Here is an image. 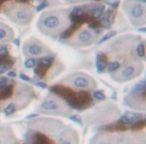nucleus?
<instances>
[{
	"instance_id": "obj_26",
	"label": "nucleus",
	"mask_w": 146,
	"mask_h": 144,
	"mask_svg": "<svg viewBox=\"0 0 146 144\" xmlns=\"http://www.w3.org/2000/svg\"><path fill=\"white\" fill-rule=\"evenodd\" d=\"M48 6V3H47V1H45V0H43L42 2L40 3V4L38 5V6L36 7V11H41L43 8H45V7Z\"/></svg>"
},
{
	"instance_id": "obj_30",
	"label": "nucleus",
	"mask_w": 146,
	"mask_h": 144,
	"mask_svg": "<svg viewBox=\"0 0 146 144\" xmlns=\"http://www.w3.org/2000/svg\"><path fill=\"white\" fill-rule=\"evenodd\" d=\"M19 77H20L21 80H24V81H30V80H31L29 76L25 75V74H23V73H21L20 75H19Z\"/></svg>"
},
{
	"instance_id": "obj_4",
	"label": "nucleus",
	"mask_w": 146,
	"mask_h": 144,
	"mask_svg": "<svg viewBox=\"0 0 146 144\" xmlns=\"http://www.w3.org/2000/svg\"><path fill=\"white\" fill-rule=\"evenodd\" d=\"M141 70V65L140 63H135V64H128L124 66L121 70L115 75V78L117 81H126L128 79H132L135 76H137L140 73Z\"/></svg>"
},
{
	"instance_id": "obj_6",
	"label": "nucleus",
	"mask_w": 146,
	"mask_h": 144,
	"mask_svg": "<svg viewBox=\"0 0 146 144\" xmlns=\"http://www.w3.org/2000/svg\"><path fill=\"white\" fill-rule=\"evenodd\" d=\"M94 36L91 31L88 29H82L81 31L78 32V34L75 37V43L79 45H87L92 42Z\"/></svg>"
},
{
	"instance_id": "obj_19",
	"label": "nucleus",
	"mask_w": 146,
	"mask_h": 144,
	"mask_svg": "<svg viewBox=\"0 0 146 144\" xmlns=\"http://www.w3.org/2000/svg\"><path fill=\"white\" fill-rule=\"evenodd\" d=\"M15 112V105L14 103H9L6 107L4 108V113L6 115H10V114L14 113Z\"/></svg>"
},
{
	"instance_id": "obj_31",
	"label": "nucleus",
	"mask_w": 146,
	"mask_h": 144,
	"mask_svg": "<svg viewBox=\"0 0 146 144\" xmlns=\"http://www.w3.org/2000/svg\"><path fill=\"white\" fill-rule=\"evenodd\" d=\"M107 4L115 8V7H117L118 5H119V1H115V2H111V3H110V2H107Z\"/></svg>"
},
{
	"instance_id": "obj_38",
	"label": "nucleus",
	"mask_w": 146,
	"mask_h": 144,
	"mask_svg": "<svg viewBox=\"0 0 146 144\" xmlns=\"http://www.w3.org/2000/svg\"><path fill=\"white\" fill-rule=\"evenodd\" d=\"M74 1H78V0H74Z\"/></svg>"
},
{
	"instance_id": "obj_1",
	"label": "nucleus",
	"mask_w": 146,
	"mask_h": 144,
	"mask_svg": "<svg viewBox=\"0 0 146 144\" xmlns=\"http://www.w3.org/2000/svg\"><path fill=\"white\" fill-rule=\"evenodd\" d=\"M50 90L54 93L60 95L62 98H64L66 103L70 107L75 108V109H82L89 106V104L92 102V99L90 95L86 92H80L75 93L68 87L64 86H53L50 88Z\"/></svg>"
},
{
	"instance_id": "obj_24",
	"label": "nucleus",
	"mask_w": 146,
	"mask_h": 144,
	"mask_svg": "<svg viewBox=\"0 0 146 144\" xmlns=\"http://www.w3.org/2000/svg\"><path fill=\"white\" fill-rule=\"evenodd\" d=\"M136 53H137L138 56L141 57V58L144 57V44L143 43L138 44V46L136 47Z\"/></svg>"
},
{
	"instance_id": "obj_15",
	"label": "nucleus",
	"mask_w": 146,
	"mask_h": 144,
	"mask_svg": "<svg viewBox=\"0 0 146 144\" xmlns=\"http://www.w3.org/2000/svg\"><path fill=\"white\" fill-rule=\"evenodd\" d=\"M111 14H112V11L110 10V9H108V10H106V12L104 13V16L102 17V19H101V24L103 25L104 27H106V28L110 27V25H111V22H112Z\"/></svg>"
},
{
	"instance_id": "obj_13",
	"label": "nucleus",
	"mask_w": 146,
	"mask_h": 144,
	"mask_svg": "<svg viewBox=\"0 0 146 144\" xmlns=\"http://www.w3.org/2000/svg\"><path fill=\"white\" fill-rule=\"evenodd\" d=\"M54 57L53 56H47V57H42L38 60V68H41L43 67V71H45L49 66H50L51 62L53 61Z\"/></svg>"
},
{
	"instance_id": "obj_8",
	"label": "nucleus",
	"mask_w": 146,
	"mask_h": 144,
	"mask_svg": "<svg viewBox=\"0 0 146 144\" xmlns=\"http://www.w3.org/2000/svg\"><path fill=\"white\" fill-rule=\"evenodd\" d=\"M40 107L46 111H59L62 108L61 104L53 98H47L41 103Z\"/></svg>"
},
{
	"instance_id": "obj_14",
	"label": "nucleus",
	"mask_w": 146,
	"mask_h": 144,
	"mask_svg": "<svg viewBox=\"0 0 146 144\" xmlns=\"http://www.w3.org/2000/svg\"><path fill=\"white\" fill-rule=\"evenodd\" d=\"M89 10L91 11L93 17L99 18L104 12V6L103 5H91V8H89Z\"/></svg>"
},
{
	"instance_id": "obj_10",
	"label": "nucleus",
	"mask_w": 146,
	"mask_h": 144,
	"mask_svg": "<svg viewBox=\"0 0 146 144\" xmlns=\"http://www.w3.org/2000/svg\"><path fill=\"white\" fill-rule=\"evenodd\" d=\"M25 50H26L27 54L31 55V56H39V55H41L43 53L44 49H43V47L40 44L33 42L29 43L27 46L25 45Z\"/></svg>"
},
{
	"instance_id": "obj_3",
	"label": "nucleus",
	"mask_w": 146,
	"mask_h": 144,
	"mask_svg": "<svg viewBox=\"0 0 146 144\" xmlns=\"http://www.w3.org/2000/svg\"><path fill=\"white\" fill-rule=\"evenodd\" d=\"M11 18L15 22L19 23L21 25L28 24L32 19L33 13L30 8L27 7H14V9H11L10 11Z\"/></svg>"
},
{
	"instance_id": "obj_2",
	"label": "nucleus",
	"mask_w": 146,
	"mask_h": 144,
	"mask_svg": "<svg viewBox=\"0 0 146 144\" xmlns=\"http://www.w3.org/2000/svg\"><path fill=\"white\" fill-rule=\"evenodd\" d=\"M66 15L62 11L59 12H50L44 14L40 19V27L45 32H57L64 27Z\"/></svg>"
},
{
	"instance_id": "obj_23",
	"label": "nucleus",
	"mask_w": 146,
	"mask_h": 144,
	"mask_svg": "<svg viewBox=\"0 0 146 144\" xmlns=\"http://www.w3.org/2000/svg\"><path fill=\"white\" fill-rule=\"evenodd\" d=\"M35 65H36V61H35V59H33V58L27 59V60L24 62V66L26 67V68H28V69L33 68Z\"/></svg>"
},
{
	"instance_id": "obj_29",
	"label": "nucleus",
	"mask_w": 146,
	"mask_h": 144,
	"mask_svg": "<svg viewBox=\"0 0 146 144\" xmlns=\"http://www.w3.org/2000/svg\"><path fill=\"white\" fill-rule=\"evenodd\" d=\"M35 84H36L38 87L42 88V89H45V88H47V84L44 83V82H42V81H38V82H36Z\"/></svg>"
},
{
	"instance_id": "obj_34",
	"label": "nucleus",
	"mask_w": 146,
	"mask_h": 144,
	"mask_svg": "<svg viewBox=\"0 0 146 144\" xmlns=\"http://www.w3.org/2000/svg\"><path fill=\"white\" fill-rule=\"evenodd\" d=\"M13 42H14V44L17 45V46L19 45V40H18V39H14V40H13Z\"/></svg>"
},
{
	"instance_id": "obj_18",
	"label": "nucleus",
	"mask_w": 146,
	"mask_h": 144,
	"mask_svg": "<svg viewBox=\"0 0 146 144\" xmlns=\"http://www.w3.org/2000/svg\"><path fill=\"white\" fill-rule=\"evenodd\" d=\"M9 36V30L3 26H0V40H5Z\"/></svg>"
},
{
	"instance_id": "obj_12",
	"label": "nucleus",
	"mask_w": 146,
	"mask_h": 144,
	"mask_svg": "<svg viewBox=\"0 0 146 144\" xmlns=\"http://www.w3.org/2000/svg\"><path fill=\"white\" fill-rule=\"evenodd\" d=\"M106 66H107V60L101 54L97 55V58H96V70H97V72L102 73L106 69Z\"/></svg>"
},
{
	"instance_id": "obj_37",
	"label": "nucleus",
	"mask_w": 146,
	"mask_h": 144,
	"mask_svg": "<svg viewBox=\"0 0 146 144\" xmlns=\"http://www.w3.org/2000/svg\"><path fill=\"white\" fill-rule=\"evenodd\" d=\"M95 1H99V0H95Z\"/></svg>"
},
{
	"instance_id": "obj_16",
	"label": "nucleus",
	"mask_w": 146,
	"mask_h": 144,
	"mask_svg": "<svg viewBox=\"0 0 146 144\" xmlns=\"http://www.w3.org/2000/svg\"><path fill=\"white\" fill-rule=\"evenodd\" d=\"M11 66H12V61L3 59V60L0 62V74L5 72V71L9 70Z\"/></svg>"
},
{
	"instance_id": "obj_7",
	"label": "nucleus",
	"mask_w": 146,
	"mask_h": 144,
	"mask_svg": "<svg viewBox=\"0 0 146 144\" xmlns=\"http://www.w3.org/2000/svg\"><path fill=\"white\" fill-rule=\"evenodd\" d=\"M90 82L91 79L87 77L85 75H76L75 77H73L71 80V84L74 87L79 88V89H85L90 86Z\"/></svg>"
},
{
	"instance_id": "obj_32",
	"label": "nucleus",
	"mask_w": 146,
	"mask_h": 144,
	"mask_svg": "<svg viewBox=\"0 0 146 144\" xmlns=\"http://www.w3.org/2000/svg\"><path fill=\"white\" fill-rule=\"evenodd\" d=\"M15 75H16V74H15L14 71H9V72H8V76H9V77H15Z\"/></svg>"
},
{
	"instance_id": "obj_9",
	"label": "nucleus",
	"mask_w": 146,
	"mask_h": 144,
	"mask_svg": "<svg viewBox=\"0 0 146 144\" xmlns=\"http://www.w3.org/2000/svg\"><path fill=\"white\" fill-rule=\"evenodd\" d=\"M142 118V115L140 113H134V112H126L124 113L121 117L119 118L120 123L124 124H131L134 122L139 121Z\"/></svg>"
},
{
	"instance_id": "obj_20",
	"label": "nucleus",
	"mask_w": 146,
	"mask_h": 144,
	"mask_svg": "<svg viewBox=\"0 0 146 144\" xmlns=\"http://www.w3.org/2000/svg\"><path fill=\"white\" fill-rule=\"evenodd\" d=\"M116 34V32L115 31H110V32H107L105 35H104L103 37H102L101 39H100L99 41H98V44H101V43H103V42H105L106 40H108L109 38H111L112 36H114V35Z\"/></svg>"
},
{
	"instance_id": "obj_22",
	"label": "nucleus",
	"mask_w": 146,
	"mask_h": 144,
	"mask_svg": "<svg viewBox=\"0 0 146 144\" xmlns=\"http://www.w3.org/2000/svg\"><path fill=\"white\" fill-rule=\"evenodd\" d=\"M93 97L95 98V99H97L98 101L105 99V95H104V93L101 91V90H97V91H94L93 92Z\"/></svg>"
},
{
	"instance_id": "obj_17",
	"label": "nucleus",
	"mask_w": 146,
	"mask_h": 144,
	"mask_svg": "<svg viewBox=\"0 0 146 144\" xmlns=\"http://www.w3.org/2000/svg\"><path fill=\"white\" fill-rule=\"evenodd\" d=\"M146 88L145 85V80H141L138 83H136L133 87V91H144Z\"/></svg>"
},
{
	"instance_id": "obj_28",
	"label": "nucleus",
	"mask_w": 146,
	"mask_h": 144,
	"mask_svg": "<svg viewBox=\"0 0 146 144\" xmlns=\"http://www.w3.org/2000/svg\"><path fill=\"white\" fill-rule=\"evenodd\" d=\"M7 84H8V79H7V78H5V77L0 78V88L7 85Z\"/></svg>"
},
{
	"instance_id": "obj_27",
	"label": "nucleus",
	"mask_w": 146,
	"mask_h": 144,
	"mask_svg": "<svg viewBox=\"0 0 146 144\" xmlns=\"http://www.w3.org/2000/svg\"><path fill=\"white\" fill-rule=\"evenodd\" d=\"M8 54V51L5 46H0V56H5Z\"/></svg>"
},
{
	"instance_id": "obj_25",
	"label": "nucleus",
	"mask_w": 146,
	"mask_h": 144,
	"mask_svg": "<svg viewBox=\"0 0 146 144\" xmlns=\"http://www.w3.org/2000/svg\"><path fill=\"white\" fill-rule=\"evenodd\" d=\"M69 118H70L72 121L75 122V123L79 124V125H81V124H82V119L80 118V116L77 115V114H73V115H70V116H69Z\"/></svg>"
},
{
	"instance_id": "obj_35",
	"label": "nucleus",
	"mask_w": 146,
	"mask_h": 144,
	"mask_svg": "<svg viewBox=\"0 0 146 144\" xmlns=\"http://www.w3.org/2000/svg\"><path fill=\"white\" fill-rule=\"evenodd\" d=\"M139 31H141V32H145L146 31V29L145 28H140V29H138Z\"/></svg>"
},
{
	"instance_id": "obj_33",
	"label": "nucleus",
	"mask_w": 146,
	"mask_h": 144,
	"mask_svg": "<svg viewBox=\"0 0 146 144\" xmlns=\"http://www.w3.org/2000/svg\"><path fill=\"white\" fill-rule=\"evenodd\" d=\"M36 117V114H30V115L27 116V119H29V118H34Z\"/></svg>"
},
{
	"instance_id": "obj_21",
	"label": "nucleus",
	"mask_w": 146,
	"mask_h": 144,
	"mask_svg": "<svg viewBox=\"0 0 146 144\" xmlns=\"http://www.w3.org/2000/svg\"><path fill=\"white\" fill-rule=\"evenodd\" d=\"M107 65H108V71H109V72H113V71L117 70V69L119 68V66H120L119 62H117V61L110 62L109 64H107Z\"/></svg>"
},
{
	"instance_id": "obj_5",
	"label": "nucleus",
	"mask_w": 146,
	"mask_h": 144,
	"mask_svg": "<svg viewBox=\"0 0 146 144\" xmlns=\"http://www.w3.org/2000/svg\"><path fill=\"white\" fill-rule=\"evenodd\" d=\"M132 3L130 4L129 8H128V14L131 17L132 20H140L144 22V14H145V9H144V5L140 4L136 0H131Z\"/></svg>"
},
{
	"instance_id": "obj_11",
	"label": "nucleus",
	"mask_w": 146,
	"mask_h": 144,
	"mask_svg": "<svg viewBox=\"0 0 146 144\" xmlns=\"http://www.w3.org/2000/svg\"><path fill=\"white\" fill-rule=\"evenodd\" d=\"M24 89H19L18 90V92H17V97H16V101H17V104L18 103H22V104H26L27 102H28V99H27V98H28V96H30L31 97V95H32V94H30V95H29L28 93H27V92L29 91V88L30 87H28V86H24ZM27 105V104H26Z\"/></svg>"
},
{
	"instance_id": "obj_36",
	"label": "nucleus",
	"mask_w": 146,
	"mask_h": 144,
	"mask_svg": "<svg viewBox=\"0 0 146 144\" xmlns=\"http://www.w3.org/2000/svg\"><path fill=\"white\" fill-rule=\"evenodd\" d=\"M2 1H4V0H0V3H1V2H2Z\"/></svg>"
}]
</instances>
